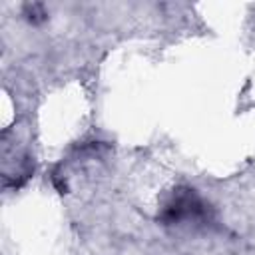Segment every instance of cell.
I'll return each instance as SVG.
<instances>
[{"label":"cell","instance_id":"6da1fadb","mask_svg":"<svg viewBox=\"0 0 255 255\" xmlns=\"http://www.w3.org/2000/svg\"><path fill=\"white\" fill-rule=\"evenodd\" d=\"M203 215V203L191 189H179L175 191L173 199L165 205L163 211V221L167 223H177L183 219H197Z\"/></svg>","mask_w":255,"mask_h":255}]
</instances>
